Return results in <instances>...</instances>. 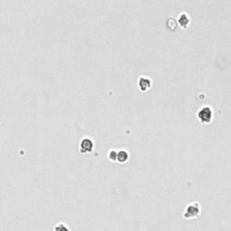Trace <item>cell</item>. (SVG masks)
Listing matches in <instances>:
<instances>
[{
	"mask_svg": "<svg viewBox=\"0 0 231 231\" xmlns=\"http://www.w3.org/2000/svg\"><path fill=\"white\" fill-rule=\"evenodd\" d=\"M178 23L179 25L183 28V29H186L188 28V26L190 25L191 23V18L190 16L186 14V13H182L178 18Z\"/></svg>",
	"mask_w": 231,
	"mask_h": 231,
	"instance_id": "5",
	"label": "cell"
},
{
	"mask_svg": "<svg viewBox=\"0 0 231 231\" xmlns=\"http://www.w3.org/2000/svg\"><path fill=\"white\" fill-rule=\"evenodd\" d=\"M137 84H138L139 90H140L142 92L147 91L148 90H150L151 87H152V81H151V80L148 77H145V76L140 77Z\"/></svg>",
	"mask_w": 231,
	"mask_h": 231,
	"instance_id": "3",
	"label": "cell"
},
{
	"mask_svg": "<svg viewBox=\"0 0 231 231\" xmlns=\"http://www.w3.org/2000/svg\"><path fill=\"white\" fill-rule=\"evenodd\" d=\"M55 231H69V229L67 228V226H65L64 224L61 223L55 228Z\"/></svg>",
	"mask_w": 231,
	"mask_h": 231,
	"instance_id": "8",
	"label": "cell"
},
{
	"mask_svg": "<svg viewBox=\"0 0 231 231\" xmlns=\"http://www.w3.org/2000/svg\"><path fill=\"white\" fill-rule=\"evenodd\" d=\"M197 117L201 124H209L213 119V110L209 106L202 107L197 113Z\"/></svg>",
	"mask_w": 231,
	"mask_h": 231,
	"instance_id": "1",
	"label": "cell"
},
{
	"mask_svg": "<svg viewBox=\"0 0 231 231\" xmlns=\"http://www.w3.org/2000/svg\"><path fill=\"white\" fill-rule=\"evenodd\" d=\"M94 148V143L91 139L84 138L81 143V153H90Z\"/></svg>",
	"mask_w": 231,
	"mask_h": 231,
	"instance_id": "4",
	"label": "cell"
},
{
	"mask_svg": "<svg viewBox=\"0 0 231 231\" xmlns=\"http://www.w3.org/2000/svg\"><path fill=\"white\" fill-rule=\"evenodd\" d=\"M107 157L109 159V161L111 162H116V157H117V151L116 150H110L108 154H107Z\"/></svg>",
	"mask_w": 231,
	"mask_h": 231,
	"instance_id": "7",
	"label": "cell"
},
{
	"mask_svg": "<svg viewBox=\"0 0 231 231\" xmlns=\"http://www.w3.org/2000/svg\"><path fill=\"white\" fill-rule=\"evenodd\" d=\"M200 214V205L194 201L192 203H190L187 205L183 212V218L186 220H191V219H195Z\"/></svg>",
	"mask_w": 231,
	"mask_h": 231,
	"instance_id": "2",
	"label": "cell"
},
{
	"mask_svg": "<svg viewBox=\"0 0 231 231\" xmlns=\"http://www.w3.org/2000/svg\"><path fill=\"white\" fill-rule=\"evenodd\" d=\"M129 159V153L127 150H119L117 151V157H116V162L120 163H125Z\"/></svg>",
	"mask_w": 231,
	"mask_h": 231,
	"instance_id": "6",
	"label": "cell"
}]
</instances>
